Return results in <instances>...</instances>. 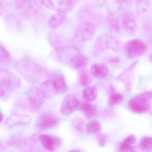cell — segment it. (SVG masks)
Instances as JSON below:
<instances>
[{"mask_svg": "<svg viewBox=\"0 0 152 152\" xmlns=\"http://www.w3.org/2000/svg\"><path fill=\"white\" fill-rule=\"evenodd\" d=\"M16 69L27 81L38 82L48 75V72L39 64L28 58H24L15 65Z\"/></svg>", "mask_w": 152, "mask_h": 152, "instance_id": "obj_1", "label": "cell"}, {"mask_svg": "<svg viewBox=\"0 0 152 152\" xmlns=\"http://www.w3.org/2000/svg\"><path fill=\"white\" fill-rule=\"evenodd\" d=\"M21 85L20 78L11 71L1 68L0 71V89L1 98L7 99L12 93Z\"/></svg>", "mask_w": 152, "mask_h": 152, "instance_id": "obj_2", "label": "cell"}, {"mask_svg": "<svg viewBox=\"0 0 152 152\" xmlns=\"http://www.w3.org/2000/svg\"><path fill=\"white\" fill-rule=\"evenodd\" d=\"M40 1H14L15 8L25 18L34 20L40 18L42 10Z\"/></svg>", "mask_w": 152, "mask_h": 152, "instance_id": "obj_3", "label": "cell"}, {"mask_svg": "<svg viewBox=\"0 0 152 152\" xmlns=\"http://www.w3.org/2000/svg\"><path fill=\"white\" fill-rule=\"evenodd\" d=\"M122 49L121 41L117 38L107 34L100 35L96 39L93 45V52L98 55L111 49L114 52H119Z\"/></svg>", "mask_w": 152, "mask_h": 152, "instance_id": "obj_4", "label": "cell"}, {"mask_svg": "<svg viewBox=\"0 0 152 152\" xmlns=\"http://www.w3.org/2000/svg\"><path fill=\"white\" fill-rule=\"evenodd\" d=\"M96 25L89 22H82L75 31L73 39V46L79 49L78 45L90 40L95 34Z\"/></svg>", "mask_w": 152, "mask_h": 152, "instance_id": "obj_5", "label": "cell"}, {"mask_svg": "<svg viewBox=\"0 0 152 152\" xmlns=\"http://www.w3.org/2000/svg\"><path fill=\"white\" fill-rule=\"evenodd\" d=\"M147 48V46L144 42L139 39H133L125 43L124 51L127 58L132 59L144 55Z\"/></svg>", "mask_w": 152, "mask_h": 152, "instance_id": "obj_6", "label": "cell"}, {"mask_svg": "<svg viewBox=\"0 0 152 152\" xmlns=\"http://www.w3.org/2000/svg\"><path fill=\"white\" fill-rule=\"evenodd\" d=\"M27 101L33 108H39L42 106L47 97L43 91L38 87H32L27 91Z\"/></svg>", "mask_w": 152, "mask_h": 152, "instance_id": "obj_7", "label": "cell"}, {"mask_svg": "<svg viewBox=\"0 0 152 152\" xmlns=\"http://www.w3.org/2000/svg\"><path fill=\"white\" fill-rule=\"evenodd\" d=\"M80 105V102L77 98L73 94H68L62 101L60 113L64 115H70L78 109Z\"/></svg>", "mask_w": 152, "mask_h": 152, "instance_id": "obj_8", "label": "cell"}, {"mask_svg": "<svg viewBox=\"0 0 152 152\" xmlns=\"http://www.w3.org/2000/svg\"><path fill=\"white\" fill-rule=\"evenodd\" d=\"M128 106L131 111L138 114L147 113L150 107L148 101L138 95L129 100Z\"/></svg>", "mask_w": 152, "mask_h": 152, "instance_id": "obj_9", "label": "cell"}, {"mask_svg": "<svg viewBox=\"0 0 152 152\" xmlns=\"http://www.w3.org/2000/svg\"><path fill=\"white\" fill-rule=\"evenodd\" d=\"M50 79L57 94H64L68 92L69 89L63 75L55 74L51 75Z\"/></svg>", "mask_w": 152, "mask_h": 152, "instance_id": "obj_10", "label": "cell"}, {"mask_svg": "<svg viewBox=\"0 0 152 152\" xmlns=\"http://www.w3.org/2000/svg\"><path fill=\"white\" fill-rule=\"evenodd\" d=\"M58 122L57 118L49 114H44L38 118L36 122L38 128L42 129L54 127Z\"/></svg>", "mask_w": 152, "mask_h": 152, "instance_id": "obj_11", "label": "cell"}, {"mask_svg": "<svg viewBox=\"0 0 152 152\" xmlns=\"http://www.w3.org/2000/svg\"><path fill=\"white\" fill-rule=\"evenodd\" d=\"M121 24L125 32L130 35L134 34L137 30V23L134 18L129 14H124L121 17Z\"/></svg>", "mask_w": 152, "mask_h": 152, "instance_id": "obj_12", "label": "cell"}, {"mask_svg": "<svg viewBox=\"0 0 152 152\" xmlns=\"http://www.w3.org/2000/svg\"><path fill=\"white\" fill-rule=\"evenodd\" d=\"M90 72L92 76L96 79H104L108 75L109 69L104 64L102 63H95L91 65Z\"/></svg>", "mask_w": 152, "mask_h": 152, "instance_id": "obj_13", "label": "cell"}, {"mask_svg": "<svg viewBox=\"0 0 152 152\" xmlns=\"http://www.w3.org/2000/svg\"><path fill=\"white\" fill-rule=\"evenodd\" d=\"M88 63V58L83 55L78 53L75 54L70 59L69 64L72 67L76 70H83L85 69Z\"/></svg>", "mask_w": 152, "mask_h": 152, "instance_id": "obj_14", "label": "cell"}, {"mask_svg": "<svg viewBox=\"0 0 152 152\" xmlns=\"http://www.w3.org/2000/svg\"><path fill=\"white\" fill-rule=\"evenodd\" d=\"M39 140L44 148L47 151L52 152L57 146L58 140L53 136L48 134H42Z\"/></svg>", "mask_w": 152, "mask_h": 152, "instance_id": "obj_15", "label": "cell"}, {"mask_svg": "<svg viewBox=\"0 0 152 152\" xmlns=\"http://www.w3.org/2000/svg\"><path fill=\"white\" fill-rule=\"evenodd\" d=\"M138 61H135V62L132 63L128 68H126L122 73L119 75L118 77L116 78V80L119 81L124 82L125 88L126 90H129L131 88L130 81V75L132 73V71L134 70L135 67L137 66V64Z\"/></svg>", "mask_w": 152, "mask_h": 152, "instance_id": "obj_16", "label": "cell"}, {"mask_svg": "<svg viewBox=\"0 0 152 152\" xmlns=\"http://www.w3.org/2000/svg\"><path fill=\"white\" fill-rule=\"evenodd\" d=\"M80 110L88 119H92L98 115L96 107L89 102H83L80 104Z\"/></svg>", "mask_w": 152, "mask_h": 152, "instance_id": "obj_17", "label": "cell"}, {"mask_svg": "<svg viewBox=\"0 0 152 152\" xmlns=\"http://www.w3.org/2000/svg\"><path fill=\"white\" fill-rule=\"evenodd\" d=\"M66 20V15L58 12L53 14L49 18L48 25L50 28L56 30L60 27L64 23Z\"/></svg>", "mask_w": 152, "mask_h": 152, "instance_id": "obj_18", "label": "cell"}, {"mask_svg": "<svg viewBox=\"0 0 152 152\" xmlns=\"http://www.w3.org/2000/svg\"><path fill=\"white\" fill-rule=\"evenodd\" d=\"M50 42L57 51H59L66 48L65 40L63 36L58 34L51 33L49 36Z\"/></svg>", "mask_w": 152, "mask_h": 152, "instance_id": "obj_19", "label": "cell"}, {"mask_svg": "<svg viewBox=\"0 0 152 152\" xmlns=\"http://www.w3.org/2000/svg\"><path fill=\"white\" fill-rule=\"evenodd\" d=\"M58 4L56 6V9L58 12L66 15L72 11L77 4L78 1H71V0H64L58 1Z\"/></svg>", "mask_w": 152, "mask_h": 152, "instance_id": "obj_20", "label": "cell"}, {"mask_svg": "<svg viewBox=\"0 0 152 152\" xmlns=\"http://www.w3.org/2000/svg\"><path fill=\"white\" fill-rule=\"evenodd\" d=\"M31 120L28 115H14L10 116L7 121L6 124L7 125L10 126H14L19 124H25L28 123Z\"/></svg>", "mask_w": 152, "mask_h": 152, "instance_id": "obj_21", "label": "cell"}, {"mask_svg": "<svg viewBox=\"0 0 152 152\" xmlns=\"http://www.w3.org/2000/svg\"><path fill=\"white\" fill-rule=\"evenodd\" d=\"M97 88L96 86H88L84 89L82 92V97L85 102L94 101L97 96Z\"/></svg>", "mask_w": 152, "mask_h": 152, "instance_id": "obj_22", "label": "cell"}, {"mask_svg": "<svg viewBox=\"0 0 152 152\" xmlns=\"http://www.w3.org/2000/svg\"><path fill=\"white\" fill-rule=\"evenodd\" d=\"M137 142V139L134 135H131L126 137V138L120 145V152H129L134 149L133 145Z\"/></svg>", "mask_w": 152, "mask_h": 152, "instance_id": "obj_23", "label": "cell"}, {"mask_svg": "<svg viewBox=\"0 0 152 152\" xmlns=\"http://www.w3.org/2000/svg\"><path fill=\"white\" fill-rule=\"evenodd\" d=\"M86 129L90 134L99 135L101 132L102 126L101 124L96 120L89 121L86 124Z\"/></svg>", "mask_w": 152, "mask_h": 152, "instance_id": "obj_24", "label": "cell"}, {"mask_svg": "<svg viewBox=\"0 0 152 152\" xmlns=\"http://www.w3.org/2000/svg\"><path fill=\"white\" fill-rule=\"evenodd\" d=\"M92 80V75L90 71L86 69L81 71L79 77V82L81 86L88 87Z\"/></svg>", "mask_w": 152, "mask_h": 152, "instance_id": "obj_25", "label": "cell"}, {"mask_svg": "<svg viewBox=\"0 0 152 152\" xmlns=\"http://www.w3.org/2000/svg\"><path fill=\"white\" fill-rule=\"evenodd\" d=\"M10 56L7 49L1 45L0 47V62L1 64H6L9 62Z\"/></svg>", "mask_w": 152, "mask_h": 152, "instance_id": "obj_26", "label": "cell"}, {"mask_svg": "<svg viewBox=\"0 0 152 152\" xmlns=\"http://www.w3.org/2000/svg\"><path fill=\"white\" fill-rule=\"evenodd\" d=\"M140 144L145 149H152V137L144 136L142 137L140 139Z\"/></svg>", "mask_w": 152, "mask_h": 152, "instance_id": "obj_27", "label": "cell"}, {"mask_svg": "<svg viewBox=\"0 0 152 152\" xmlns=\"http://www.w3.org/2000/svg\"><path fill=\"white\" fill-rule=\"evenodd\" d=\"M124 96L121 93H116L112 94L109 98V104L110 105L114 106L120 104L123 100Z\"/></svg>", "mask_w": 152, "mask_h": 152, "instance_id": "obj_28", "label": "cell"}, {"mask_svg": "<svg viewBox=\"0 0 152 152\" xmlns=\"http://www.w3.org/2000/svg\"><path fill=\"white\" fill-rule=\"evenodd\" d=\"M136 2V9L140 13L145 12L149 7V1H137Z\"/></svg>", "mask_w": 152, "mask_h": 152, "instance_id": "obj_29", "label": "cell"}, {"mask_svg": "<svg viewBox=\"0 0 152 152\" xmlns=\"http://www.w3.org/2000/svg\"><path fill=\"white\" fill-rule=\"evenodd\" d=\"M41 5L50 9H56V5L52 1H41Z\"/></svg>", "mask_w": 152, "mask_h": 152, "instance_id": "obj_30", "label": "cell"}, {"mask_svg": "<svg viewBox=\"0 0 152 152\" xmlns=\"http://www.w3.org/2000/svg\"><path fill=\"white\" fill-rule=\"evenodd\" d=\"M138 95L140 96L145 99L148 101L152 99V91H145V92L138 94Z\"/></svg>", "mask_w": 152, "mask_h": 152, "instance_id": "obj_31", "label": "cell"}, {"mask_svg": "<svg viewBox=\"0 0 152 152\" xmlns=\"http://www.w3.org/2000/svg\"><path fill=\"white\" fill-rule=\"evenodd\" d=\"M98 140L100 146L101 148L104 147L106 144L105 137L102 134H99L98 135Z\"/></svg>", "mask_w": 152, "mask_h": 152, "instance_id": "obj_32", "label": "cell"}, {"mask_svg": "<svg viewBox=\"0 0 152 152\" xmlns=\"http://www.w3.org/2000/svg\"><path fill=\"white\" fill-rule=\"evenodd\" d=\"M83 126H84V124L81 121H76L75 123V129L80 131H82L83 130Z\"/></svg>", "mask_w": 152, "mask_h": 152, "instance_id": "obj_33", "label": "cell"}, {"mask_svg": "<svg viewBox=\"0 0 152 152\" xmlns=\"http://www.w3.org/2000/svg\"><path fill=\"white\" fill-rule=\"evenodd\" d=\"M148 60L150 63H152V53L149 55V56L148 57Z\"/></svg>", "mask_w": 152, "mask_h": 152, "instance_id": "obj_34", "label": "cell"}, {"mask_svg": "<svg viewBox=\"0 0 152 152\" xmlns=\"http://www.w3.org/2000/svg\"><path fill=\"white\" fill-rule=\"evenodd\" d=\"M68 152H82L81 150H79V149H75V150H71V151H69Z\"/></svg>", "mask_w": 152, "mask_h": 152, "instance_id": "obj_35", "label": "cell"}, {"mask_svg": "<svg viewBox=\"0 0 152 152\" xmlns=\"http://www.w3.org/2000/svg\"><path fill=\"white\" fill-rule=\"evenodd\" d=\"M3 117H4V115L2 114V113L1 112V123H2V121H3Z\"/></svg>", "mask_w": 152, "mask_h": 152, "instance_id": "obj_36", "label": "cell"}]
</instances>
